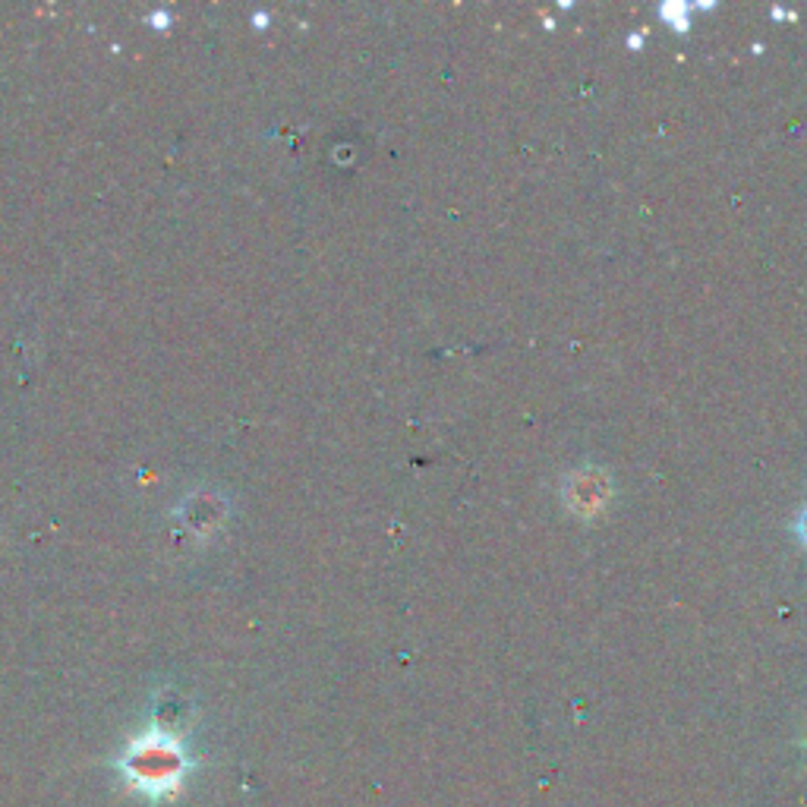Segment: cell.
<instances>
[{
    "mask_svg": "<svg viewBox=\"0 0 807 807\" xmlns=\"http://www.w3.org/2000/svg\"><path fill=\"white\" fill-rule=\"evenodd\" d=\"M805 536H807V521H805Z\"/></svg>",
    "mask_w": 807,
    "mask_h": 807,
    "instance_id": "obj_2",
    "label": "cell"
},
{
    "mask_svg": "<svg viewBox=\"0 0 807 807\" xmlns=\"http://www.w3.org/2000/svg\"><path fill=\"white\" fill-rule=\"evenodd\" d=\"M117 770L126 776L129 788L146 792L149 798H171L183 785L190 757L174 731L155 726L126 748V754L117 760Z\"/></svg>",
    "mask_w": 807,
    "mask_h": 807,
    "instance_id": "obj_1",
    "label": "cell"
}]
</instances>
